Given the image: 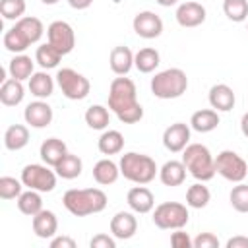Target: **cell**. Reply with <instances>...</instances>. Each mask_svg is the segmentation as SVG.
Here are the masks:
<instances>
[{"label": "cell", "instance_id": "obj_18", "mask_svg": "<svg viewBox=\"0 0 248 248\" xmlns=\"http://www.w3.org/2000/svg\"><path fill=\"white\" fill-rule=\"evenodd\" d=\"M209 105L211 108H215L217 112H229L234 103H236V97H234V91L232 87H229L227 83H215L211 89H209Z\"/></svg>", "mask_w": 248, "mask_h": 248}, {"label": "cell", "instance_id": "obj_20", "mask_svg": "<svg viewBox=\"0 0 248 248\" xmlns=\"http://www.w3.org/2000/svg\"><path fill=\"white\" fill-rule=\"evenodd\" d=\"M66 153H68V147H66V143H64L62 140H58V138H48V140H45V141L41 143V149H39V155H41L43 163L48 165V167H52V169L58 165V161H60Z\"/></svg>", "mask_w": 248, "mask_h": 248}, {"label": "cell", "instance_id": "obj_2", "mask_svg": "<svg viewBox=\"0 0 248 248\" xmlns=\"http://www.w3.org/2000/svg\"><path fill=\"white\" fill-rule=\"evenodd\" d=\"M107 194L101 188H72L62 196L64 207L76 217L101 213L107 207Z\"/></svg>", "mask_w": 248, "mask_h": 248}, {"label": "cell", "instance_id": "obj_46", "mask_svg": "<svg viewBox=\"0 0 248 248\" xmlns=\"http://www.w3.org/2000/svg\"><path fill=\"white\" fill-rule=\"evenodd\" d=\"M68 4H70L74 10H87V8L93 4V0H68Z\"/></svg>", "mask_w": 248, "mask_h": 248}, {"label": "cell", "instance_id": "obj_14", "mask_svg": "<svg viewBox=\"0 0 248 248\" xmlns=\"http://www.w3.org/2000/svg\"><path fill=\"white\" fill-rule=\"evenodd\" d=\"M205 16H207L205 8L200 2H192V0L190 2H182L176 8V14H174V17H176L180 27H198V25H202L205 21Z\"/></svg>", "mask_w": 248, "mask_h": 248}, {"label": "cell", "instance_id": "obj_32", "mask_svg": "<svg viewBox=\"0 0 248 248\" xmlns=\"http://www.w3.org/2000/svg\"><path fill=\"white\" fill-rule=\"evenodd\" d=\"M17 209L23 213V215H37L41 209H43V198H41V192L37 190H27V192H21L19 198H17Z\"/></svg>", "mask_w": 248, "mask_h": 248}, {"label": "cell", "instance_id": "obj_4", "mask_svg": "<svg viewBox=\"0 0 248 248\" xmlns=\"http://www.w3.org/2000/svg\"><path fill=\"white\" fill-rule=\"evenodd\" d=\"M118 167H120V174L134 184H149L159 172L155 159H151L145 153H136V151L124 153L120 157Z\"/></svg>", "mask_w": 248, "mask_h": 248}, {"label": "cell", "instance_id": "obj_35", "mask_svg": "<svg viewBox=\"0 0 248 248\" xmlns=\"http://www.w3.org/2000/svg\"><path fill=\"white\" fill-rule=\"evenodd\" d=\"M62 54L60 50H56L50 43H45L41 46H37V52H35V62L43 68V70H50V68H56L58 62H60Z\"/></svg>", "mask_w": 248, "mask_h": 248}, {"label": "cell", "instance_id": "obj_11", "mask_svg": "<svg viewBox=\"0 0 248 248\" xmlns=\"http://www.w3.org/2000/svg\"><path fill=\"white\" fill-rule=\"evenodd\" d=\"M132 27H134L136 35L141 39H157L163 33V19L155 12L143 10L134 16Z\"/></svg>", "mask_w": 248, "mask_h": 248}, {"label": "cell", "instance_id": "obj_28", "mask_svg": "<svg viewBox=\"0 0 248 248\" xmlns=\"http://www.w3.org/2000/svg\"><path fill=\"white\" fill-rule=\"evenodd\" d=\"M97 147L103 155H116L124 149V136L118 130H105L97 140Z\"/></svg>", "mask_w": 248, "mask_h": 248}, {"label": "cell", "instance_id": "obj_34", "mask_svg": "<svg viewBox=\"0 0 248 248\" xmlns=\"http://www.w3.org/2000/svg\"><path fill=\"white\" fill-rule=\"evenodd\" d=\"M85 124L91 130H107V126L110 124L108 108L103 105H91L85 110Z\"/></svg>", "mask_w": 248, "mask_h": 248}, {"label": "cell", "instance_id": "obj_29", "mask_svg": "<svg viewBox=\"0 0 248 248\" xmlns=\"http://www.w3.org/2000/svg\"><path fill=\"white\" fill-rule=\"evenodd\" d=\"M54 170H56V174H58L60 178H64V180H74V178H78V176L81 174L83 163H81V159H79L78 155L66 153V155L58 161V165L54 167Z\"/></svg>", "mask_w": 248, "mask_h": 248}, {"label": "cell", "instance_id": "obj_25", "mask_svg": "<svg viewBox=\"0 0 248 248\" xmlns=\"http://www.w3.org/2000/svg\"><path fill=\"white\" fill-rule=\"evenodd\" d=\"M118 176H120V167L110 159H101L93 167V178L101 186L114 184L118 180Z\"/></svg>", "mask_w": 248, "mask_h": 248}, {"label": "cell", "instance_id": "obj_43", "mask_svg": "<svg viewBox=\"0 0 248 248\" xmlns=\"http://www.w3.org/2000/svg\"><path fill=\"white\" fill-rule=\"evenodd\" d=\"M89 246H91V248H116V238L99 232V234H95V236L89 240Z\"/></svg>", "mask_w": 248, "mask_h": 248}, {"label": "cell", "instance_id": "obj_48", "mask_svg": "<svg viewBox=\"0 0 248 248\" xmlns=\"http://www.w3.org/2000/svg\"><path fill=\"white\" fill-rule=\"evenodd\" d=\"M159 6H163V8H169V6H174L178 0H155Z\"/></svg>", "mask_w": 248, "mask_h": 248}, {"label": "cell", "instance_id": "obj_39", "mask_svg": "<svg viewBox=\"0 0 248 248\" xmlns=\"http://www.w3.org/2000/svg\"><path fill=\"white\" fill-rule=\"evenodd\" d=\"M229 200H231V205L234 211L248 213V184L236 182V186H232V190L229 194Z\"/></svg>", "mask_w": 248, "mask_h": 248}, {"label": "cell", "instance_id": "obj_8", "mask_svg": "<svg viewBox=\"0 0 248 248\" xmlns=\"http://www.w3.org/2000/svg\"><path fill=\"white\" fill-rule=\"evenodd\" d=\"M56 170H50L48 165H39V163H31L25 165L21 170V182L23 186L37 190L41 194L45 192H52L56 188Z\"/></svg>", "mask_w": 248, "mask_h": 248}, {"label": "cell", "instance_id": "obj_15", "mask_svg": "<svg viewBox=\"0 0 248 248\" xmlns=\"http://www.w3.org/2000/svg\"><path fill=\"white\" fill-rule=\"evenodd\" d=\"M126 202H128L130 209H132L134 213H140V215L149 213V211H153V207H155L153 192H151L149 188H145L143 184H138V186L130 188V190H128V196H126Z\"/></svg>", "mask_w": 248, "mask_h": 248}, {"label": "cell", "instance_id": "obj_41", "mask_svg": "<svg viewBox=\"0 0 248 248\" xmlns=\"http://www.w3.org/2000/svg\"><path fill=\"white\" fill-rule=\"evenodd\" d=\"M170 244L174 248H192L194 246V238H190L188 232H184L182 229H174V232L170 234Z\"/></svg>", "mask_w": 248, "mask_h": 248}, {"label": "cell", "instance_id": "obj_13", "mask_svg": "<svg viewBox=\"0 0 248 248\" xmlns=\"http://www.w3.org/2000/svg\"><path fill=\"white\" fill-rule=\"evenodd\" d=\"M52 107L46 103V101H43V99H37V101H33V103H29L27 107H25V110H23V118H25V122L31 126V128H37V130H41V128H46L50 122H52Z\"/></svg>", "mask_w": 248, "mask_h": 248}, {"label": "cell", "instance_id": "obj_23", "mask_svg": "<svg viewBox=\"0 0 248 248\" xmlns=\"http://www.w3.org/2000/svg\"><path fill=\"white\" fill-rule=\"evenodd\" d=\"M27 81H29L27 87H29L31 95L37 97V99H48L54 93V79L45 70L43 72H35Z\"/></svg>", "mask_w": 248, "mask_h": 248}, {"label": "cell", "instance_id": "obj_45", "mask_svg": "<svg viewBox=\"0 0 248 248\" xmlns=\"http://www.w3.org/2000/svg\"><path fill=\"white\" fill-rule=\"evenodd\" d=\"M225 246H227V248H248V236H242V234H236V236H232V238H229Z\"/></svg>", "mask_w": 248, "mask_h": 248}, {"label": "cell", "instance_id": "obj_26", "mask_svg": "<svg viewBox=\"0 0 248 248\" xmlns=\"http://www.w3.org/2000/svg\"><path fill=\"white\" fill-rule=\"evenodd\" d=\"M29 143V128L23 124H12L4 132V145L10 151H19Z\"/></svg>", "mask_w": 248, "mask_h": 248}, {"label": "cell", "instance_id": "obj_37", "mask_svg": "<svg viewBox=\"0 0 248 248\" xmlns=\"http://www.w3.org/2000/svg\"><path fill=\"white\" fill-rule=\"evenodd\" d=\"M223 12L231 21L242 23L248 19V0H223Z\"/></svg>", "mask_w": 248, "mask_h": 248}, {"label": "cell", "instance_id": "obj_30", "mask_svg": "<svg viewBox=\"0 0 248 248\" xmlns=\"http://www.w3.org/2000/svg\"><path fill=\"white\" fill-rule=\"evenodd\" d=\"M16 27L23 33V37L29 41V45H35L41 41L43 33H45V25L39 17H33V16H25L21 19L16 21Z\"/></svg>", "mask_w": 248, "mask_h": 248}, {"label": "cell", "instance_id": "obj_47", "mask_svg": "<svg viewBox=\"0 0 248 248\" xmlns=\"http://www.w3.org/2000/svg\"><path fill=\"white\" fill-rule=\"evenodd\" d=\"M240 130H242V134L248 138V112H244L242 118H240Z\"/></svg>", "mask_w": 248, "mask_h": 248}, {"label": "cell", "instance_id": "obj_44", "mask_svg": "<svg viewBox=\"0 0 248 248\" xmlns=\"http://www.w3.org/2000/svg\"><path fill=\"white\" fill-rule=\"evenodd\" d=\"M50 248H76V240L70 236H52Z\"/></svg>", "mask_w": 248, "mask_h": 248}, {"label": "cell", "instance_id": "obj_19", "mask_svg": "<svg viewBox=\"0 0 248 248\" xmlns=\"http://www.w3.org/2000/svg\"><path fill=\"white\" fill-rule=\"evenodd\" d=\"M108 66L116 76H126L134 66V52L124 45L114 46L108 56Z\"/></svg>", "mask_w": 248, "mask_h": 248}, {"label": "cell", "instance_id": "obj_21", "mask_svg": "<svg viewBox=\"0 0 248 248\" xmlns=\"http://www.w3.org/2000/svg\"><path fill=\"white\" fill-rule=\"evenodd\" d=\"M219 114L215 108H200L192 114L190 118V128L200 132V134H207V132H213L217 126H219Z\"/></svg>", "mask_w": 248, "mask_h": 248}, {"label": "cell", "instance_id": "obj_10", "mask_svg": "<svg viewBox=\"0 0 248 248\" xmlns=\"http://www.w3.org/2000/svg\"><path fill=\"white\" fill-rule=\"evenodd\" d=\"M46 37H48V43L56 50H60L62 56L70 54L76 46V33H74V29L68 21H62V19L52 21L46 29Z\"/></svg>", "mask_w": 248, "mask_h": 248}, {"label": "cell", "instance_id": "obj_7", "mask_svg": "<svg viewBox=\"0 0 248 248\" xmlns=\"http://www.w3.org/2000/svg\"><path fill=\"white\" fill-rule=\"evenodd\" d=\"M56 85L60 87L62 95L70 101H81L91 91L89 79L83 74L76 72L74 68H60L56 72Z\"/></svg>", "mask_w": 248, "mask_h": 248}, {"label": "cell", "instance_id": "obj_36", "mask_svg": "<svg viewBox=\"0 0 248 248\" xmlns=\"http://www.w3.org/2000/svg\"><path fill=\"white\" fill-rule=\"evenodd\" d=\"M2 43H4L6 50H10V52H14V54H23V50L31 46V45H29V41L23 37V33H21L16 25L4 33Z\"/></svg>", "mask_w": 248, "mask_h": 248}, {"label": "cell", "instance_id": "obj_17", "mask_svg": "<svg viewBox=\"0 0 248 248\" xmlns=\"http://www.w3.org/2000/svg\"><path fill=\"white\" fill-rule=\"evenodd\" d=\"M31 227H33L35 236L46 240V238L56 236V231H58V219H56L54 211H50V209H41L37 215L31 217Z\"/></svg>", "mask_w": 248, "mask_h": 248}, {"label": "cell", "instance_id": "obj_42", "mask_svg": "<svg viewBox=\"0 0 248 248\" xmlns=\"http://www.w3.org/2000/svg\"><path fill=\"white\" fill-rule=\"evenodd\" d=\"M194 248H219V238L213 232H200L194 238Z\"/></svg>", "mask_w": 248, "mask_h": 248}, {"label": "cell", "instance_id": "obj_31", "mask_svg": "<svg viewBox=\"0 0 248 248\" xmlns=\"http://www.w3.org/2000/svg\"><path fill=\"white\" fill-rule=\"evenodd\" d=\"M161 64V56L155 48L151 46H145V48H140L136 54H134V66L141 72V74H151L157 66Z\"/></svg>", "mask_w": 248, "mask_h": 248}, {"label": "cell", "instance_id": "obj_33", "mask_svg": "<svg viewBox=\"0 0 248 248\" xmlns=\"http://www.w3.org/2000/svg\"><path fill=\"white\" fill-rule=\"evenodd\" d=\"M211 200V192L207 186H203V182H196L186 190V205L194 207V209H203Z\"/></svg>", "mask_w": 248, "mask_h": 248}, {"label": "cell", "instance_id": "obj_22", "mask_svg": "<svg viewBox=\"0 0 248 248\" xmlns=\"http://www.w3.org/2000/svg\"><path fill=\"white\" fill-rule=\"evenodd\" d=\"M159 180L165 186H180L186 180V167L182 161L170 159L159 169Z\"/></svg>", "mask_w": 248, "mask_h": 248}, {"label": "cell", "instance_id": "obj_6", "mask_svg": "<svg viewBox=\"0 0 248 248\" xmlns=\"http://www.w3.org/2000/svg\"><path fill=\"white\" fill-rule=\"evenodd\" d=\"M190 213L188 207L180 202H163L153 209V223L159 229L174 231L188 225Z\"/></svg>", "mask_w": 248, "mask_h": 248}, {"label": "cell", "instance_id": "obj_40", "mask_svg": "<svg viewBox=\"0 0 248 248\" xmlns=\"http://www.w3.org/2000/svg\"><path fill=\"white\" fill-rule=\"evenodd\" d=\"M23 182L14 176H2L0 178V198L2 200H16L23 192Z\"/></svg>", "mask_w": 248, "mask_h": 248}, {"label": "cell", "instance_id": "obj_27", "mask_svg": "<svg viewBox=\"0 0 248 248\" xmlns=\"http://www.w3.org/2000/svg\"><path fill=\"white\" fill-rule=\"evenodd\" d=\"M33 64L35 62L31 60V56H27V54H16L10 60V64H8V72H10V76L14 79L25 81V79H29L35 74V66Z\"/></svg>", "mask_w": 248, "mask_h": 248}, {"label": "cell", "instance_id": "obj_24", "mask_svg": "<svg viewBox=\"0 0 248 248\" xmlns=\"http://www.w3.org/2000/svg\"><path fill=\"white\" fill-rule=\"evenodd\" d=\"M23 97H25V87L19 79L10 78V79L2 81V85H0V103L4 107H16L23 101Z\"/></svg>", "mask_w": 248, "mask_h": 248}, {"label": "cell", "instance_id": "obj_5", "mask_svg": "<svg viewBox=\"0 0 248 248\" xmlns=\"http://www.w3.org/2000/svg\"><path fill=\"white\" fill-rule=\"evenodd\" d=\"M149 87L157 99H178L188 89V76L180 68H167L151 78Z\"/></svg>", "mask_w": 248, "mask_h": 248}, {"label": "cell", "instance_id": "obj_16", "mask_svg": "<svg viewBox=\"0 0 248 248\" xmlns=\"http://www.w3.org/2000/svg\"><path fill=\"white\" fill-rule=\"evenodd\" d=\"M138 231V219L130 211H118L110 219V234L116 240H128Z\"/></svg>", "mask_w": 248, "mask_h": 248}, {"label": "cell", "instance_id": "obj_12", "mask_svg": "<svg viewBox=\"0 0 248 248\" xmlns=\"http://www.w3.org/2000/svg\"><path fill=\"white\" fill-rule=\"evenodd\" d=\"M190 143V126L184 122H174L163 132V145L170 153H180Z\"/></svg>", "mask_w": 248, "mask_h": 248}, {"label": "cell", "instance_id": "obj_49", "mask_svg": "<svg viewBox=\"0 0 248 248\" xmlns=\"http://www.w3.org/2000/svg\"><path fill=\"white\" fill-rule=\"evenodd\" d=\"M43 4H46V6H52V4H56V2H60V0H41Z\"/></svg>", "mask_w": 248, "mask_h": 248}, {"label": "cell", "instance_id": "obj_3", "mask_svg": "<svg viewBox=\"0 0 248 248\" xmlns=\"http://www.w3.org/2000/svg\"><path fill=\"white\" fill-rule=\"evenodd\" d=\"M182 163L186 170L200 182H207L217 174L215 157L203 143H188L182 151Z\"/></svg>", "mask_w": 248, "mask_h": 248}, {"label": "cell", "instance_id": "obj_38", "mask_svg": "<svg viewBox=\"0 0 248 248\" xmlns=\"http://www.w3.org/2000/svg\"><path fill=\"white\" fill-rule=\"evenodd\" d=\"M25 0H0V14L8 21H17L25 14Z\"/></svg>", "mask_w": 248, "mask_h": 248}, {"label": "cell", "instance_id": "obj_9", "mask_svg": "<svg viewBox=\"0 0 248 248\" xmlns=\"http://www.w3.org/2000/svg\"><path fill=\"white\" fill-rule=\"evenodd\" d=\"M215 170L225 180L234 182V184L236 182H242L248 176V165H246V161L238 153H234L231 149H225V151H221L215 157Z\"/></svg>", "mask_w": 248, "mask_h": 248}, {"label": "cell", "instance_id": "obj_1", "mask_svg": "<svg viewBox=\"0 0 248 248\" xmlns=\"http://www.w3.org/2000/svg\"><path fill=\"white\" fill-rule=\"evenodd\" d=\"M108 108L124 124H136L143 118V107L138 103V89L130 78L118 76L110 81Z\"/></svg>", "mask_w": 248, "mask_h": 248}]
</instances>
